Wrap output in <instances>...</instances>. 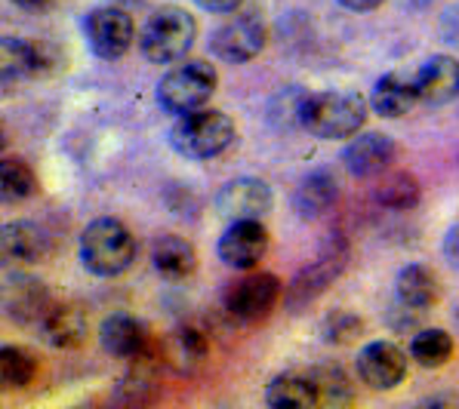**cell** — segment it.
<instances>
[{"label":"cell","mask_w":459,"mask_h":409,"mask_svg":"<svg viewBox=\"0 0 459 409\" xmlns=\"http://www.w3.org/2000/svg\"><path fill=\"white\" fill-rule=\"evenodd\" d=\"M367 121V102L358 93H302L296 124L317 139H351Z\"/></svg>","instance_id":"1"},{"label":"cell","mask_w":459,"mask_h":409,"mask_svg":"<svg viewBox=\"0 0 459 409\" xmlns=\"http://www.w3.org/2000/svg\"><path fill=\"white\" fill-rule=\"evenodd\" d=\"M77 256L96 277H117L136 262V237L117 218H96L83 228Z\"/></svg>","instance_id":"2"},{"label":"cell","mask_w":459,"mask_h":409,"mask_svg":"<svg viewBox=\"0 0 459 409\" xmlns=\"http://www.w3.org/2000/svg\"><path fill=\"white\" fill-rule=\"evenodd\" d=\"M197 38V22L182 6H158L139 34L143 55L154 65H176L188 55Z\"/></svg>","instance_id":"3"},{"label":"cell","mask_w":459,"mask_h":409,"mask_svg":"<svg viewBox=\"0 0 459 409\" xmlns=\"http://www.w3.org/2000/svg\"><path fill=\"white\" fill-rule=\"evenodd\" d=\"M235 142V121L216 108H197L182 115L169 130V145L188 160H210Z\"/></svg>","instance_id":"4"},{"label":"cell","mask_w":459,"mask_h":409,"mask_svg":"<svg viewBox=\"0 0 459 409\" xmlns=\"http://www.w3.org/2000/svg\"><path fill=\"white\" fill-rule=\"evenodd\" d=\"M216 68L201 59L182 62L169 68L158 83V105L167 115H192L197 108H207L210 96L216 93Z\"/></svg>","instance_id":"5"},{"label":"cell","mask_w":459,"mask_h":409,"mask_svg":"<svg viewBox=\"0 0 459 409\" xmlns=\"http://www.w3.org/2000/svg\"><path fill=\"white\" fill-rule=\"evenodd\" d=\"M278 295H281V280L274 274L250 271L244 277H238L235 284H229L222 295V305L235 320L256 323L272 314V308L278 305Z\"/></svg>","instance_id":"6"},{"label":"cell","mask_w":459,"mask_h":409,"mask_svg":"<svg viewBox=\"0 0 459 409\" xmlns=\"http://www.w3.org/2000/svg\"><path fill=\"white\" fill-rule=\"evenodd\" d=\"M83 38L99 59H121L130 53L136 28H133V16L121 6H96L83 19Z\"/></svg>","instance_id":"7"},{"label":"cell","mask_w":459,"mask_h":409,"mask_svg":"<svg viewBox=\"0 0 459 409\" xmlns=\"http://www.w3.org/2000/svg\"><path fill=\"white\" fill-rule=\"evenodd\" d=\"M265 22L253 13H241V16L225 19L222 25L210 34V49L219 55L222 62H231V65H241V62H250L263 53L265 47Z\"/></svg>","instance_id":"8"},{"label":"cell","mask_w":459,"mask_h":409,"mask_svg":"<svg viewBox=\"0 0 459 409\" xmlns=\"http://www.w3.org/2000/svg\"><path fill=\"white\" fill-rule=\"evenodd\" d=\"M268 250V231L263 228L259 218H241V222H231L229 228L219 237V259L235 271H253L263 262Z\"/></svg>","instance_id":"9"},{"label":"cell","mask_w":459,"mask_h":409,"mask_svg":"<svg viewBox=\"0 0 459 409\" xmlns=\"http://www.w3.org/2000/svg\"><path fill=\"white\" fill-rule=\"evenodd\" d=\"M272 209V188L256 175H241L219 188L216 194V213L229 222L241 218H263Z\"/></svg>","instance_id":"10"},{"label":"cell","mask_w":459,"mask_h":409,"mask_svg":"<svg viewBox=\"0 0 459 409\" xmlns=\"http://www.w3.org/2000/svg\"><path fill=\"white\" fill-rule=\"evenodd\" d=\"M358 376L373 391H392L407 376V354L394 342H370L358 351Z\"/></svg>","instance_id":"11"},{"label":"cell","mask_w":459,"mask_h":409,"mask_svg":"<svg viewBox=\"0 0 459 409\" xmlns=\"http://www.w3.org/2000/svg\"><path fill=\"white\" fill-rule=\"evenodd\" d=\"M398 145L385 132H361V136H351L349 145L342 148V164L355 179H373V175H383L392 166Z\"/></svg>","instance_id":"12"},{"label":"cell","mask_w":459,"mask_h":409,"mask_svg":"<svg viewBox=\"0 0 459 409\" xmlns=\"http://www.w3.org/2000/svg\"><path fill=\"white\" fill-rule=\"evenodd\" d=\"M345 259H349V250H345V243H336L330 246L324 256H317L312 265H306L299 274H296V280L290 284V293H287V308H299V305H308V302H315L317 295L324 293L333 280L339 277V271L345 268Z\"/></svg>","instance_id":"13"},{"label":"cell","mask_w":459,"mask_h":409,"mask_svg":"<svg viewBox=\"0 0 459 409\" xmlns=\"http://www.w3.org/2000/svg\"><path fill=\"white\" fill-rule=\"evenodd\" d=\"M4 87L16 81H28V77L49 74L56 68L53 49L40 40H22V38H6L4 40Z\"/></svg>","instance_id":"14"},{"label":"cell","mask_w":459,"mask_h":409,"mask_svg":"<svg viewBox=\"0 0 459 409\" xmlns=\"http://www.w3.org/2000/svg\"><path fill=\"white\" fill-rule=\"evenodd\" d=\"M416 93H420L422 105H447L459 96V62L454 55L437 53L432 59H426L413 74Z\"/></svg>","instance_id":"15"},{"label":"cell","mask_w":459,"mask_h":409,"mask_svg":"<svg viewBox=\"0 0 459 409\" xmlns=\"http://www.w3.org/2000/svg\"><path fill=\"white\" fill-rule=\"evenodd\" d=\"M99 345L117 361H136L148 354V329L130 314H111L99 327Z\"/></svg>","instance_id":"16"},{"label":"cell","mask_w":459,"mask_h":409,"mask_svg":"<svg viewBox=\"0 0 459 409\" xmlns=\"http://www.w3.org/2000/svg\"><path fill=\"white\" fill-rule=\"evenodd\" d=\"M0 252L10 265H34L49 252V234L38 222H10L0 231Z\"/></svg>","instance_id":"17"},{"label":"cell","mask_w":459,"mask_h":409,"mask_svg":"<svg viewBox=\"0 0 459 409\" xmlns=\"http://www.w3.org/2000/svg\"><path fill=\"white\" fill-rule=\"evenodd\" d=\"M40 329H44V338L53 348H81L87 342L90 323L83 308L72 305V302H53V308L47 311V317L40 320Z\"/></svg>","instance_id":"18"},{"label":"cell","mask_w":459,"mask_h":409,"mask_svg":"<svg viewBox=\"0 0 459 409\" xmlns=\"http://www.w3.org/2000/svg\"><path fill=\"white\" fill-rule=\"evenodd\" d=\"M4 308L19 323H40L53 308L47 286L31 277H13L4 289Z\"/></svg>","instance_id":"19"},{"label":"cell","mask_w":459,"mask_h":409,"mask_svg":"<svg viewBox=\"0 0 459 409\" xmlns=\"http://www.w3.org/2000/svg\"><path fill=\"white\" fill-rule=\"evenodd\" d=\"M336 200H339V185H336L333 173H327V169H315V173H308L293 192L296 216L308 218V222L327 216L330 209L336 207Z\"/></svg>","instance_id":"20"},{"label":"cell","mask_w":459,"mask_h":409,"mask_svg":"<svg viewBox=\"0 0 459 409\" xmlns=\"http://www.w3.org/2000/svg\"><path fill=\"white\" fill-rule=\"evenodd\" d=\"M416 102H420V93H416L413 77H407L401 72L383 74L377 81V87H373V93H370L373 111H377L379 117H388V121L411 115Z\"/></svg>","instance_id":"21"},{"label":"cell","mask_w":459,"mask_h":409,"mask_svg":"<svg viewBox=\"0 0 459 409\" xmlns=\"http://www.w3.org/2000/svg\"><path fill=\"white\" fill-rule=\"evenodd\" d=\"M268 406H317V385L312 370H290L274 376L265 388Z\"/></svg>","instance_id":"22"},{"label":"cell","mask_w":459,"mask_h":409,"mask_svg":"<svg viewBox=\"0 0 459 409\" xmlns=\"http://www.w3.org/2000/svg\"><path fill=\"white\" fill-rule=\"evenodd\" d=\"M152 265L160 277L186 280L197 268V256L188 241H182V237H176V234H160L158 241L152 243Z\"/></svg>","instance_id":"23"},{"label":"cell","mask_w":459,"mask_h":409,"mask_svg":"<svg viewBox=\"0 0 459 409\" xmlns=\"http://www.w3.org/2000/svg\"><path fill=\"white\" fill-rule=\"evenodd\" d=\"M394 289H398L401 305L416 308V311H429L437 302L441 284H437V274L429 265H407L404 271L398 274Z\"/></svg>","instance_id":"24"},{"label":"cell","mask_w":459,"mask_h":409,"mask_svg":"<svg viewBox=\"0 0 459 409\" xmlns=\"http://www.w3.org/2000/svg\"><path fill=\"white\" fill-rule=\"evenodd\" d=\"M373 197H377V203H383L385 209L404 213V209H413L416 203H420L422 188H420V182H416V175L404 173V169H394V173H385L383 179H379Z\"/></svg>","instance_id":"25"},{"label":"cell","mask_w":459,"mask_h":409,"mask_svg":"<svg viewBox=\"0 0 459 409\" xmlns=\"http://www.w3.org/2000/svg\"><path fill=\"white\" fill-rule=\"evenodd\" d=\"M411 354H413V361L420 366L435 370V366L450 361V354H454V338H450V333L435 329V327L420 329V333L413 336V342H411Z\"/></svg>","instance_id":"26"},{"label":"cell","mask_w":459,"mask_h":409,"mask_svg":"<svg viewBox=\"0 0 459 409\" xmlns=\"http://www.w3.org/2000/svg\"><path fill=\"white\" fill-rule=\"evenodd\" d=\"M0 188H4V200L19 203L28 200L34 192H38V175L34 169L19 158H4L0 164Z\"/></svg>","instance_id":"27"},{"label":"cell","mask_w":459,"mask_h":409,"mask_svg":"<svg viewBox=\"0 0 459 409\" xmlns=\"http://www.w3.org/2000/svg\"><path fill=\"white\" fill-rule=\"evenodd\" d=\"M38 376V357L22 345H4L0 351V379L6 388H25Z\"/></svg>","instance_id":"28"},{"label":"cell","mask_w":459,"mask_h":409,"mask_svg":"<svg viewBox=\"0 0 459 409\" xmlns=\"http://www.w3.org/2000/svg\"><path fill=\"white\" fill-rule=\"evenodd\" d=\"M167 357L179 366V370H195V366L204 363V357H207V338H204V333H197L195 327L176 329L167 342Z\"/></svg>","instance_id":"29"},{"label":"cell","mask_w":459,"mask_h":409,"mask_svg":"<svg viewBox=\"0 0 459 409\" xmlns=\"http://www.w3.org/2000/svg\"><path fill=\"white\" fill-rule=\"evenodd\" d=\"M312 376L317 385V406H345L355 400L349 376L336 366H312Z\"/></svg>","instance_id":"30"},{"label":"cell","mask_w":459,"mask_h":409,"mask_svg":"<svg viewBox=\"0 0 459 409\" xmlns=\"http://www.w3.org/2000/svg\"><path fill=\"white\" fill-rule=\"evenodd\" d=\"M361 333H364L361 317L342 311V308L324 320V338H327L330 345H351L355 338H361Z\"/></svg>","instance_id":"31"},{"label":"cell","mask_w":459,"mask_h":409,"mask_svg":"<svg viewBox=\"0 0 459 409\" xmlns=\"http://www.w3.org/2000/svg\"><path fill=\"white\" fill-rule=\"evenodd\" d=\"M441 34H444V40H447V44L459 47V4H454L450 10H444V16H441Z\"/></svg>","instance_id":"32"},{"label":"cell","mask_w":459,"mask_h":409,"mask_svg":"<svg viewBox=\"0 0 459 409\" xmlns=\"http://www.w3.org/2000/svg\"><path fill=\"white\" fill-rule=\"evenodd\" d=\"M444 259L450 262V268H456L459 271V225H454V228L444 234Z\"/></svg>","instance_id":"33"},{"label":"cell","mask_w":459,"mask_h":409,"mask_svg":"<svg viewBox=\"0 0 459 409\" xmlns=\"http://www.w3.org/2000/svg\"><path fill=\"white\" fill-rule=\"evenodd\" d=\"M195 4L207 13H235L244 0H195Z\"/></svg>","instance_id":"34"},{"label":"cell","mask_w":459,"mask_h":409,"mask_svg":"<svg viewBox=\"0 0 459 409\" xmlns=\"http://www.w3.org/2000/svg\"><path fill=\"white\" fill-rule=\"evenodd\" d=\"M339 4L345 6V10H355V13H367V10H377V6H383L385 0H339Z\"/></svg>","instance_id":"35"},{"label":"cell","mask_w":459,"mask_h":409,"mask_svg":"<svg viewBox=\"0 0 459 409\" xmlns=\"http://www.w3.org/2000/svg\"><path fill=\"white\" fill-rule=\"evenodd\" d=\"M13 4L22 6V10L40 13V10H47V6H53V0H13Z\"/></svg>","instance_id":"36"},{"label":"cell","mask_w":459,"mask_h":409,"mask_svg":"<svg viewBox=\"0 0 459 409\" xmlns=\"http://www.w3.org/2000/svg\"><path fill=\"white\" fill-rule=\"evenodd\" d=\"M456 317H459V314H456Z\"/></svg>","instance_id":"37"}]
</instances>
